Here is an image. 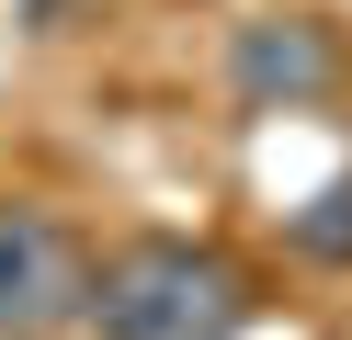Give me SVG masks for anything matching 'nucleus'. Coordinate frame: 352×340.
<instances>
[{
  "label": "nucleus",
  "mask_w": 352,
  "mask_h": 340,
  "mask_svg": "<svg viewBox=\"0 0 352 340\" xmlns=\"http://www.w3.org/2000/svg\"><path fill=\"white\" fill-rule=\"evenodd\" d=\"M250 317L239 272L193 238H137L91 272V329L102 340H228Z\"/></svg>",
  "instance_id": "nucleus-1"
},
{
  "label": "nucleus",
  "mask_w": 352,
  "mask_h": 340,
  "mask_svg": "<svg viewBox=\"0 0 352 340\" xmlns=\"http://www.w3.org/2000/svg\"><path fill=\"white\" fill-rule=\"evenodd\" d=\"M69 317H91V272H80V249L57 238L46 216L0 204V340L69 329Z\"/></svg>",
  "instance_id": "nucleus-2"
},
{
  "label": "nucleus",
  "mask_w": 352,
  "mask_h": 340,
  "mask_svg": "<svg viewBox=\"0 0 352 340\" xmlns=\"http://www.w3.org/2000/svg\"><path fill=\"white\" fill-rule=\"evenodd\" d=\"M228 68H239L250 102H318V91H341V34L318 12H273L228 45Z\"/></svg>",
  "instance_id": "nucleus-3"
},
{
  "label": "nucleus",
  "mask_w": 352,
  "mask_h": 340,
  "mask_svg": "<svg viewBox=\"0 0 352 340\" xmlns=\"http://www.w3.org/2000/svg\"><path fill=\"white\" fill-rule=\"evenodd\" d=\"M284 238H296L307 261H352V170L329 181L318 204H296V216H284Z\"/></svg>",
  "instance_id": "nucleus-4"
}]
</instances>
